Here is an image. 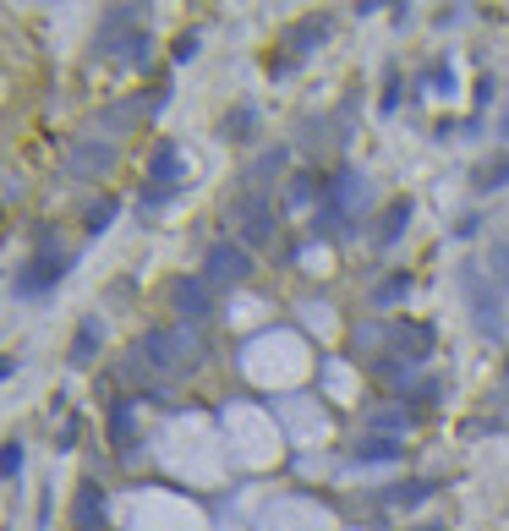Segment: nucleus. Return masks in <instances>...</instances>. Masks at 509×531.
<instances>
[{
  "mask_svg": "<svg viewBox=\"0 0 509 531\" xmlns=\"http://www.w3.org/2000/svg\"><path fill=\"white\" fill-rule=\"evenodd\" d=\"M77 531H104V493L94 482L77 488Z\"/></svg>",
  "mask_w": 509,
  "mask_h": 531,
  "instance_id": "7",
  "label": "nucleus"
},
{
  "mask_svg": "<svg viewBox=\"0 0 509 531\" xmlns=\"http://www.w3.org/2000/svg\"><path fill=\"white\" fill-rule=\"evenodd\" d=\"M22 471V444H6L0 449V477H17Z\"/></svg>",
  "mask_w": 509,
  "mask_h": 531,
  "instance_id": "14",
  "label": "nucleus"
},
{
  "mask_svg": "<svg viewBox=\"0 0 509 531\" xmlns=\"http://www.w3.org/2000/svg\"><path fill=\"white\" fill-rule=\"evenodd\" d=\"M99 50L110 55V61L137 66V61H148V33L132 28V17H126V11H115V17L99 28Z\"/></svg>",
  "mask_w": 509,
  "mask_h": 531,
  "instance_id": "2",
  "label": "nucleus"
},
{
  "mask_svg": "<svg viewBox=\"0 0 509 531\" xmlns=\"http://www.w3.org/2000/svg\"><path fill=\"white\" fill-rule=\"evenodd\" d=\"M198 356H203L198 334H187V329H148L143 340H137L126 373L143 378V367H154V373H181V367H192Z\"/></svg>",
  "mask_w": 509,
  "mask_h": 531,
  "instance_id": "1",
  "label": "nucleus"
},
{
  "mask_svg": "<svg viewBox=\"0 0 509 531\" xmlns=\"http://www.w3.org/2000/svg\"><path fill=\"white\" fill-rule=\"evenodd\" d=\"M110 214H115V209H110V203H99V209H94V214H88V230H104V225H110Z\"/></svg>",
  "mask_w": 509,
  "mask_h": 531,
  "instance_id": "16",
  "label": "nucleus"
},
{
  "mask_svg": "<svg viewBox=\"0 0 509 531\" xmlns=\"http://www.w3.org/2000/svg\"><path fill=\"white\" fill-rule=\"evenodd\" d=\"M504 132H509V115H504Z\"/></svg>",
  "mask_w": 509,
  "mask_h": 531,
  "instance_id": "18",
  "label": "nucleus"
},
{
  "mask_svg": "<svg viewBox=\"0 0 509 531\" xmlns=\"http://www.w3.org/2000/svg\"><path fill=\"white\" fill-rule=\"evenodd\" d=\"M247 126H252V110H236V115H230V121H225V132H230V137H241V132H247Z\"/></svg>",
  "mask_w": 509,
  "mask_h": 531,
  "instance_id": "15",
  "label": "nucleus"
},
{
  "mask_svg": "<svg viewBox=\"0 0 509 531\" xmlns=\"http://www.w3.org/2000/svg\"><path fill=\"white\" fill-rule=\"evenodd\" d=\"M356 455H362V460H395V455H400V444H395V438H367V444L356 449Z\"/></svg>",
  "mask_w": 509,
  "mask_h": 531,
  "instance_id": "12",
  "label": "nucleus"
},
{
  "mask_svg": "<svg viewBox=\"0 0 509 531\" xmlns=\"http://www.w3.org/2000/svg\"><path fill=\"white\" fill-rule=\"evenodd\" d=\"M11 373V356H0V378H6Z\"/></svg>",
  "mask_w": 509,
  "mask_h": 531,
  "instance_id": "17",
  "label": "nucleus"
},
{
  "mask_svg": "<svg viewBox=\"0 0 509 531\" xmlns=\"http://www.w3.org/2000/svg\"><path fill=\"white\" fill-rule=\"evenodd\" d=\"M110 444H115V449L132 444V406H115V411H110Z\"/></svg>",
  "mask_w": 509,
  "mask_h": 531,
  "instance_id": "11",
  "label": "nucleus"
},
{
  "mask_svg": "<svg viewBox=\"0 0 509 531\" xmlns=\"http://www.w3.org/2000/svg\"><path fill=\"white\" fill-rule=\"evenodd\" d=\"M99 340H104L99 318H83V329H77V340H72V362H77V367H83V362H94Z\"/></svg>",
  "mask_w": 509,
  "mask_h": 531,
  "instance_id": "9",
  "label": "nucleus"
},
{
  "mask_svg": "<svg viewBox=\"0 0 509 531\" xmlns=\"http://www.w3.org/2000/svg\"><path fill=\"white\" fill-rule=\"evenodd\" d=\"M181 176V154H176V148H159V154H154V187H165L170 192V181H176Z\"/></svg>",
  "mask_w": 509,
  "mask_h": 531,
  "instance_id": "10",
  "label": "nucleus"
},
{
  "mask_svg": "<svg viewBox=\"0 0 509 531\" xmlns=\"http://www.w3.org/2000/svg\"><path fill=\"white\" fill-rule=\"evenodd\" d=\"M61 274H66V252H55V241L39 236V252L28 258V269H22L17 291H22V296H50L55 285H61Z\"/></svg>",
  "mask_w": 509,
  "mask_h": 531,
  "instance_id": "3",
  "label": "nucleus"
},
{
  "mask_svg": "<svg viewBox=\"0 0 509 531\" xmlns=\"http://www.w3.org/2000/svg\"><path fill=\"white\" fill-rule=\"evenodd\" d=\"M252 274V258L241 247H230V241H219V247H208V285H241Z\"/></svg>",
  "mask_w": 509,
  "mask_h": 531,
  "instance_id": "4",
  "label": "nucleus"
},
{
  "mask_svg": "<svg viewBox=\"0 0 509 531\" xmlns=\"http://www.w3.org/2000/svg\"><path fill=\"white\" fill-rule=\"evenodd\" d=\"M170 302H176V313L181 318H208V302H214V296H208V280H198V274H187V280H176L170 285Z\"/></svg>",
  "mask_w": 509,
  "mask_h": 531,
  "instance_id": "6",
  "label": "nucleus"
},
{
  "mask_svg": "<svg viewBox=\"0 0 509 531\" xmlns=\"http://www.w3.org/2000/svg\"><path fill=\"white\" fill-rule=\"evenodd\" d=\"M230 214H236L241 225H247V236H252V241H269V236H274V209L263 203V192H241Z\"/></svg>",
  "mask_w": 509,
  "mask_h": 531,
  "instance_id": "5",
  "label": "nucleus"
},
{
  "mask_svg": "<svg viewBox=\"0 0 509 531\" xmlns=\"http://www.w3.org/2000/svg\"><path fill=\"white\" fill-rule=\"evenodd\" d=\"M499 181H509V154L504 159H493V165H482L477 170V187L488 192V187H499Z\"/></svg>",
  "mask_w": 509,
  "mask_h": 531,
  "instance_id": "13",
  "label": "nucleus"
},
{
  "mask_svg": "<svg viewBox=\"0 0 509 531\" xmlns=\"http://www.w3.org/2000/svg\"><path fill=\"white\" fill-rule=\"evenodd\" d=\"M422 531H438V526H422Z\"/></svg>",
  "mask_w": 509,
  "mask_h": 531,
  "instance_id": "19",
  "label": "nucleus"
},
{
  "mask_svg": "<svg viewBox=\"0 0 509 531\" xmlns=\"http://www.w3.org/2000/svg\"><path fill=\"white\" fill-rule=\"evenodd\" d=\"M110 159H115L110 143H77V148H72V170H77V176H99Z\"/></svg>",
  "mask_w": 509,
  "mask_h": 531,
  "instance_id": "8",
  "label": "nucleus"
}]
</instances>
